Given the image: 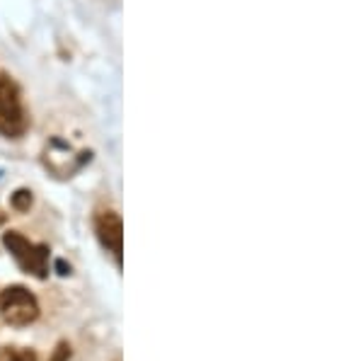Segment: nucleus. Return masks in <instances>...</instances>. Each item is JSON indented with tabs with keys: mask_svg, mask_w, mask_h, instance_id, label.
Listing matches in <instances>:
<instances>
[{
	"mask_svg": "<svg viewBox=\"0 0 363 361\" xmlns=\"http://www.w3.org/2000/svg\"><path fill=\"white\" fill-rule=\"evenodd\" d=\"M70 359V345L68 342H58L54 354L49 357V361H68Z\"/></svg>",
	"mask_w": 363,
	"mask_h": 361,
	"instance_id": "obj_7",
	"label": "nucleus"
},
{
	"mask_svg": "<svg viewBox=\"0 0 363 361\" xmlns=\"http://www.w3.org/2000/svg\"><path fill=\"white\" fill-rule=\"evenodd\" d=\"M0 361H37V352L27 347H3Z\"/></svg>",
	"mask_w": 363,
	"mask_h": 361,
	"instance_id": "obj_5",
	"label": "nucleus"
},
{
	"mask_svg": "<svg viewBox=\"0 0 363 361\" xmlns=\"http://www.w3.org/2000/svg\"><path fill=\"white\" fill-rule=\"evenodd\" d=\"M29 119L25 112L20 87L10 75L0 73V136L20 138L27 131Z\"/></svg>",
	"mask_w": 363,
	"mask_h": 361,
	"instance_id": "obj_1",
	"label": "nucleus"
},
{
	"mask_svg": "<svg viewBox=\"0 0 363 361\" xmlns=\"http://www.w3.org/2000/svg\"><path fill=\"white\" fill-rule=\"evenodd\" d=\"M0 318L13 328H25L39 318V304L25 287H8L0 294Z\"/></svg>",
	"mask_w": 363,
	"mask_h": 361,
	"instance_id": "obj_3",
	"label": "nucleus"
},
{
	"mask_svg": "<svg viewBox=\"0 0 363 361\" xmlns=\"http://www.w3.org/2000/svg\"><path fill=\"white\" fill-rule=\"evenodd\" d=\"M3 221H5V216H0V223H3Z\"/></svg>",
	"mask_w": 363,
	"mask_h": 361,
	"instance_id": "obj_9",
	"label": "nucleus"
},
{
	"mask_svg": "<svg viewBox=\"0 0 363 361\" xmlns=\"http://www.w3.org/2000/svg\"><path fill=\"white\" fill-rule=\"evenodd\" d=\"M95 231L107 252H112L116 267H121V252H124V226H121L119 213L99 211L95 218Z\"/></svg>",
	"mask_w": 363,
	"mask_h": 361,
	"instance_id": "obj_4",
	"label": "nucleus"
},
{
	"mask_svg": "<svg viewBox=\"0 0 363 361\" xmlns=\"http://www.w3.org/2000/svg\"><path fill=\"white\" fill-rule=\"evenodd\" d=\"M10 204H13V209H17V211H29V206H32V191L17 189Z\"/></svg>",
	"mask_w": 363,
	"mask_h": 361,
	"instance_id": "obj_6",
	"label": "nucleus"
},
{
	"mask_svg": "<svg viewBox=\"0 0 363 361\" xmlns=\"http://www.w3.org/2000/svg\"><path fill=\"white\" fill-rule=\"evenodd\" d=\"M3 243H5V248L10 250V255L15 257L17 265H20L27 274H32L37 279L49 277V248L46 245H37V243L27 240V238L17 231L5 233Z\"/></svg>",
	"mask_w": 363,
	"mask_h": 361,
	"instance_id": "obj_2",
	"label": "nucleus"
},
{
	"mask_svg": "<svg viewBox=\"0 0 363 361\" xmlns=\"http://www.w3.org/2000/svg\"><path fill=\"white\" fill-rule=\"evenodd\" d=\"M56 267H58V274H70V267H66V262L63 260H58Z\"/></svg>",
	"mask_w": 363,
	"mask_h": 361,
	"instance_id": "obj_8",
	"label": "nucleus"
}]
</instances>
